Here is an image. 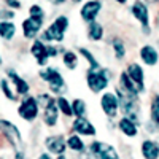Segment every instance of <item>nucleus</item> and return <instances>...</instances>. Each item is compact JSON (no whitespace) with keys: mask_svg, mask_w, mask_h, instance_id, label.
Returning <instances> with one entry per match:
<instances>
[{"mask_svg":"<svg viewBox=\"0 0 159 159\" xmlns=\"http://www.w3.org/2000/svg\"><path fill=\"white\" fill-rule=\"evenodd\" d=\"M86 83L88 88L97 94L102 92L103 89H107L110 84V72L107 69H99V70H88L86 73Z\"/></svg>","mask_w":159,"mask_h":159,"instance_id":"obj_1","label":"nucleus"},{"mask_svg":"<svg viewBox=\"0 0 159 159\" xmlns=\"http://www.w3.org/2000/svg\"><path fill=\"white\" fill-rule=\"evenodd\" d=\"M102 10V2H96V0H89V2L83 3L81 10H80V15H81V19L88 24L94 22L97 15Z\"/></svg>","mask_w":159,"mask_h":159,"instance_id":"obj_9","label":"nucleus"},{"mask_svg":"<svg viewBox=\"0 0 159 159\" xmlns=\"http://www.w3.org/2000/svg\"><path fill=\"white\" fill-rule=\"evenodd\" d=\"M119 89L124 91L127 96H130L132 99H135V100H137V97H139V94H140L139 88H137V86L134 84V81L129 78V75L126 73V70L121 72V75H119Z\"/></svg>","mask_w":159,"mask_h":159,"instance_id":"obj_16","label":"nucleus"},{"mask_svg":"<svg viewBox=\"0 0 159 159\" xmlns=\"http://www.w3.org/2000/svg\"><path fill=\"white\" fill-rule=\"evenodd\" d=\"M30 52H32V56L35 57V61H37V64L40 65V67H46L49 54H48V46L43 45L42 40H35V42L32 43Z\"/></svg>","mask_w":159,"mask_h":159,"instance_id":"obj_12","label":"nucleus"},{"mask_svg":"<svg viewBox=\"0 0 159 159\" xmlns=\"http://www.w3.org/2000/svg\"><path fill=\"white\" fill-rule=\"evenodd\" d=\"M67 27H69V18L64 16V15L57 16L54 19V22L42 34V42L43 40L45 42H62Z\"/></svg>","mask_w":159,"mask_h":159,"instance_id":"obj_2","label":"nucleus"},{"mask_svg":"<svg viewBox=\"0 0 159 159\" xmlns=\"http://www.w3.org/2000/svg\"><path fill=\"white\" fill-rule=\"evenodd\" d=\"M72 107H73V115L78 118H84L86 115V102L83 99H75L72 102Z\"/></svg>","mask_w":159,"mask_h":159,"instance_id":"obj_28","label":"nucleus"},{"mask_svg":"<svg viewBox=\"0 0 159 159\" xmlns=\"http://www.w3.org/2000/svg\"><path fill=\"white\" fill-rule=\"evenodd\" d=\"M130 13L142 24L143 32L150 34V10H148V7L143 2H134L130 5Z\"/></svg>","mask_w":159,"mask_h":159,"instance_id":"obj_5","label":"nucleus"},{"mask_svg":"<svg viewBox=\"0 0 159 159\" xmlns=\"http://www.w3.org/2000/svg\"><path fill=\"white\" fill-rule=\"evenodd\" d=\"M38 110H40V105L38 100L34 96H25L21 103H19V108H18V115L27 123H32L34 119L38 116Z\"/></svg>","mask_w":159,"mask_h":159,"instance_id":"obj_4","label":"nucleus"},{"mask_svg":"<svg viewBox=\"0 0 159 159\" xmlns=\"http://www.w3.org/2000/svg\"><path fill=\"white\" fill-rule=\"evenodd\" d=\"M67 148H70L72 151H84L86 145L80 139V135H70L67 139Z\"/></svg>","mask_w":159,"mask_h":159,"instance_id":"obj_27","label":"nucleus"},{"mask_svg":"<svg viewBox=\"0 0 159 159\" xmlns=\"http://www.w3.org/2000/svg\"><path fill=\"white\" fill-rule=\"evenodd\" d=\"M118 127H119V130H121L126 137H135V135L139 134L137 123H135V121H132L130 118H126V116H123L121 119H119Z\"/></svg>","mask_w":159,"mask_h":159,"instance_id":"obj_19","label":"nucleus"},{"mask_svg":"<svg viewBox=\"0 0 159 159\" xmlns=\"http://www.w3.org/2000/svg\"><path fill=\"white\" fill-rule=\"evenodd\" d=\"M29 15H30V18H42V19H45V10L40 7V5H32L30 8H29Z\"/></svg>","mask_w":159,"mask_h":159,"instance_id":"obj_31","label":"nucleus"},{"mask_svg":"<svg viewBox=\"0 0 159 159\" xmlns=\"http://www.w3.org/2000/svg\"><path fill=\"white\" fill-rule=\"evenodd\" d=\"M15 15H13V11H10V10H7V8H3V10H0V19H7V18H13Z\"/></svg>","mask_w":159,"mask_h":159,"instance_id":"obj_32","label":"nucleus"},{"mask_svg":"<svg viewBox=\"0 0 159 159\" xmlns=\"http://www.w3.org/2000/svg\"><path fill=\"white\" fill-rule=\"evenodd\" d=\"M88 38L92 40V42H99V40L103 38V27L100 22L94 21L88 25Z\"/></svg>","mask_w":159,"mask_h":159,"instance_id":"obj_21","label":"nucleus"},{"mask_svg":"<svg viewBox=\"0 0 159 159\" xmlns=\"http://www.w3.org/2000/svg\"><path fill=\"white\" fill-rule=\"evenodd\" d=\"M56 159H67V157H65V156H64V154H62V156H57V157H56Z\"/></svg>","mask_w":159,"mask_h":159,"instance_id":"obj_36","label":"nucleus"},{"mask_svg":"<svg viewBox=\"0 0 159 159\" xmlns=\"http://www.w3.org/2000/svg\"><path fill=\"white\" fill-rule=\"evenodd\" d=\"M62 62L69 70H75L78 67V56L75 51H65L62 56Z\"/></svg>","mask_w":159,"mask_h":159,"instance_id":"obj_24","label":"nucleus"},{"mask_svg":"<svg viewBox=\"0 0 159 159\" xmlns=\"http://www.w3.org/2000/svg\"><path fill=\"white\" fill-rule=\"evenodd\" d=\"M56 102H57V107H59V111L61 113H64L65 116H73V107H72V103L65 99L64 96L56 97Z\"/></svg>","mask_w":159,"mask_h":159,"instance_id":"obj_26","label":"nucleus"},{"mask_svg":"<svg viewBox=\"0 0 159 159\" xmlns=\"http://www.w3.org/2000/svg\"><path fill=\"white\" fill-rule=\"evenodd\" d=\"M16 34V25L11 21H0V37L3 40H11Z\"/></svg>","mask_w":159,"mask_h":159,"instance_id":"obj_22","label":"nucleus"},{"mask_svg":"<svg viewBox=\"0 0 159 159\" xmlns=\"http://www.w3.org/2000/svg\"><path fill=\"white\" fill-rule=\"evenodd\" d=\"M59 121V107L56 99H51V102L45 107V113H43V123L48 127H54Z\"/></svg>","mask_w":159,"mask_h":159,"instance_id":"obj_13","label":"nucleus"},{"mask_svg":"<svg viewBox=\"0 0 159 159\" xmlns=\"http://www.w3.org/2000/svg\"><path fill=\"white\" fill-rule=\"evenodd\" d=\"M0 65H2V57H0Z\"/></svg>","mask_w":159,"mask_h":159,"instance_id":"obj_37","label":"nucleus"},{"mask_svg":"<svg viewBox=\"0 0 159 159\" xmlns=\"http://www.w3.org/2000/svg\"><path fill=\"white\" fill-rule=\"evenodd\" d=\"M7 75H8V78L11 80V81H13V84H15V88H16V91H18L19 96H27V94H29L30 86H29V83L25 81L22 76H19L13 69H10V70L7 72Z\"/></svg>","mask_w":159,"mask_h":159,"instance_id":"obj_18","label":"nucleus"},{"mask_svg":"<svg viewBox=\"0 0 159 159\" xmlns=\"http://www.w3.org/2000/svg\"><path fill=\"white\" fill-rule=\"evenodd\" d=\"M140 57H142V62L150 65V67H153V65H156L159 62V52L154 46L151 45H145L140 48Z\"/></svg>","mask_w":159,"mask_h":159,"instance_id":"obj_17","label":"nucleus"},{"mask_svg":"<svg viewBox=\"0 0 159 159\" xmlns=\"http://www.w3.org/2000/svg\"><path fill=\"white\" fill-rule=\"evenodd\" d=\"M43 21L42 18H27L22 21V34L25 38H35L38 35V32L43 27Z\"/></svg>","mask_w":159,"mask_h":159,"instance_id":"obj_11","label":"nucleus"},{"mask_svg":"<svg viewBox=\"0 0 159 159\" xmlns=\"http://www.w3.org/2000/svg\"><path fill=\"white\" fill-rule=\"evenodd\" d=\"M0 130L3 132L7 140L18 150V147L21 145V132H19V129L15 124H11L10 121H7V119H0Z\"/></svg>","mask_w":159,"mask_h":159,"instance_id":"obj_8","label":"nucleus"},{"mask_svg":"<svg viewBox=\"0 0 159 159\" xmlns=\"http://www.w3.org/2000/svg\"><path fill=\"white\" fill-rule=\"evenodd\" d=\"M126 73L129 75V78L134 81V84L139 88V91H145V70L142 69V65L137 62H132L127 65Z\"/></svg>","mask_w":159,"mask_h":159,"instance_id":"obj_10","label":"nucleus"},{"mask_svg":"<svg viewBox=\"0 0 159 159\" xmlns=\"http://www.w3.org/2000/svg\"><path fill=\"white\" fill-rule=\"evenodd\" d=\"M72 129L76 132V134L86 135V137H92V135L97 134L96 127L92 126V123L89 121V119H86V118H76L73 121V124H72Z\"/></svg>","mask_w":159,"mask_h":159,"instance_id":"obj_15","label":"nucleus"},{"mask_svg":"<svg viewBox=\"0 0 159 159\" xmlns=\"http://www.w3.org/2000/svg\"><path fill=\"white\" fill-rule=\"evenodd\" d=\"M100 108L105 113V116L115 118L119 111V100L115 92H105L100 97Z\"/></svg>","mask_w":159,"mask_h":159,"instance_id":"obj_6","label":"nucleus"},{"mask_svg":"<svg viewBox=\"0 0 159 159\" xmlns=\"http://www.w3.org/2000/svg\"><path fill=\"white\" fill-rule=\"evenodd\" d=\"M0 89H2V92L5 94V97H7V99H10V100H13V102H15V100L18 99V97L15 96V92H13V91L10 89V84H8L7 80H2V81H0Z\"/></svg>","mask_w":159,"mask_h":159,"instance_id":"obj_30","label":"nucleus"},{"mask_svg":"<svg viewBox=\"0 0 159 159\" xmlns=\"http://www.w3.org/2000/svg\"><path fill=\"white\" fill-rule=\"evenodd\" d=\"M140 151L145 159H157L159 157V145L153 140H143Z\"/></svg>","mask_w":159,"mask_h":159,"instance_id":"obj_20","label":"nucleus"},{"mask_svg":"<svg viewBox=\"0 0 159 159\" xmlns=\"http://www.w3.org/2000/svg\"><path fill=\"white\" fill-rule=\"evenodd\" d=\"M78 51H80V54H81V56L89 62V70H99V69H100V64L97 62V59L94 57V54H92L89 49H86V48H78Z\"/></svg>","mask_w":159,"mask_h":159,"instance_id":"obj_25","label":"nucleus"},{"mask_svg":"<svg viewBox=\"0 0 159 159\" xmlns=\"http://www.w3.org/2000/svg\"><path fill=\"white\" fill-rule=\"evenodd\" d=\"M57 52H59V49H57L56 46H48V54H49V57H56Z\"/></svg>","mask_w":159,"mask_h":159,"instance_id":"obj_34","label":"nucleus"},{"mask_svg":"<svg viewBox=\"0 0 159 159\" xmlns=\"http://www.w3.org/2000/svg\"><path fill=\"white\" fill-rule=\"evenodd\" d=\"M38 159H51V156H49V154H46V153H42V154L38 156Z\"/></svg>","mask_w":159,"mask_h":159,"instance_id":"obj_35","label":"nucleus"},{"mask_svg":"<svg viewBox=\"0 0 159 159\" xmlns=\"http://www.w3.org/2000/svg\"><path fill=\"white\" fill-rule=\"evenodd\" d=\"M45 145L49 153L52 154H57V156H62L64 151L67 150V142L64 140L62 135H49L46 140H45Z\"/></svg>","mask_w":159,"mask_h":159,"instance_id":"obj_14","label":"nucleus"},{"mask_svg":"<svg viewBox=\"0 0 159 159\" xmlns=\"http://www.w3.org/2000/svg\"><path fill=\"white\" fill-rule=\"evenodd\" d=\"M5 5L7 7H11V8H15V10H21V2H15V0H7L5 2Z\"/></svg>","mask_w":159,"mask_h":159,"instance_id":"obj_33","label":"nucleus"},{"mask_svg":"<svg viewBox=\"0 0 159 159\" xmlns=\"http://www.w3.org/2000/svg\"><path fill=\"white\" fill-rule=\"evenodd\" d=\"M150 113H151V121H153L154 124H157V126H159V94L153 96Z\"/></svg>","mask_w":159,"mask_h":159,"instance_id":"obj_29","label":"nucleus"},{"mask_svg":"<svg viewBox=\"0 0 159 159\" xmlns=\"http://www.w3.org/2000/svg\"><path fill=\"white\" fill-rule=\"evenodd\" d=\"M40 78L46 81L51 88V91L54 92V94H61L62 91H65V81L62 75L59 73V70H56L54 67H45L43 70H40Z\"/></svg>","mask_w":159,"mask_h":159,"instance_id":"obj_3","label":"nucleus"},{"mask_svg":"<svg viewBox=\"0 0 159 159\" xmlns=\"http://www.w3.org/2000/svg\"><path fill=\"white\" fill-rule=\"evenodd\" d=\"M89 151L99 156V159H121L118 151L108 143L103 142H92L89 145Z\"/></svg>","mask_w":159,"mask_h":159,"instance_id":"obj_7","label":"nucleus"},{"mask_svg":"<svg viewBox=\"0 0 159 159\" xmlns=\"http://www.w3.org/2000/svg\"><path fill=\"white\" fill-rule=\"evenodd\" d=\"M111 48H113V51H115V57H116V59L123 61V59L126 57V45H124V42H123L121 38L115 37V38L111 40Z\"/></svg>","mask_w":159,"mask_h":159,"instance_id":"obj_23","label":"nucleus"}]
</instances>
